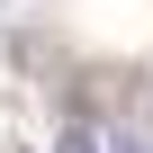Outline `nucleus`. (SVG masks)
Masks as SVG:
<instances>
[{
  "instance_id": "nucleus-2",
  "label": "nucleus",
  "mask_w": 153,
  "mask_h": 153,
  "mask_svg": "<svg viewBox=\"0 0 153 153\" xmlns=\"http://www.w3.org/2000/svg\"><path fill=\"white\" fill-rule=\"evenodd\" d=\"M117 153H144V144H117Z\"/></svg>"
},
{
  "instance_id": "nucleus-1",
  "label": "nucleus",
  "mask_w": 153,
  "mask_h": 153,
  "mask_svg": "<svg viewBox=\"0 0 153 153\" xmlns=\"http://www.w3.org/2000/svg\"><path fill=\"white\" fill-rule=\"evenodd\" d=\"M54 153H99V126H90V117H72V126L54 135Z\"/></svg>"
}]
</instances>
